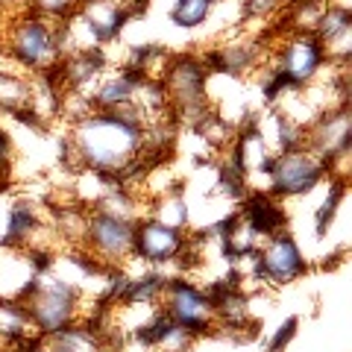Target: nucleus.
<instances>
[{
  "instance_id": "1",
  "label": "nucleus",
  "mask_w": 352,
  "mask_h": 352,
  "mask_svg": "<svg viewBox=\"0 0 352 352\" xmlns=\"http://www.w3.org/2000/svg\"><path fill=\"white\" fill-rule=\"evenodd\" d=\"M144 126L147 120L135 106L120 112H88L68 124L62 141L71 173L91 170L135 191L144 182Z\"/></svg>"
},
{
  "instance_id": "2",
  "label": "nucleus",
  "mask_w": 352,
  "mask_h": 352,
  "mask_svg": "<svg viewBox=\"0 0 352 352\" xmlns=\"http://www.w3.org/2000/svg\"><path fill=\"white\" fill-rule=\"evenodd\" d=\"M3 50L6 59L27 76L53 74L65 59L62 30L53 21L21 9L9 15V24H3Z\"/></svg>"
},
{
  "instance_id": "3",
  "label": "nucleus",
  "mask_w": 352,
  "mask_h": 352,
  "mask_svg": "<svg viewBox=\"0 0 352 352\" xmlns=\"http://www.w3.org/2000/svg\"><path fill=\"white\" fill-rule=\"evenodd\" d=\"M21 302L27 305L36 332L41 338H47V335H56L62 329L82 320L85 296L76 291L71 282H65L59 273H53L47 267V270L36 273V279H32L27 294L21 296Z\"/></svg>"
},
{
  "instance_id": "4",
  "label": "nucleus",
  "mask_w": 352,
  "mask_h": 352,
  "mask_svg": "<svg viewBox=\"0 0 352 352\" xmlns=\"http://www.w3.org/2000/svg\"><path fill=\"white\" fill-rule=\"evenodd\" d=\"M188 258H197L188 229H173L150 214L135 220V232H132V261L135 264L164 273V267L185 270Z\"/></svg>"
},
{
  "instance_id": "5",
  "label": "nucleus",
  "mask_w": 352,
  "mask_h": 352,
  "mask_svg": "<svg viewBox=\"0 0 352 352\" xmlns=\"http://www.w3.org/2000/svg\"><path fill=\"white\" fill-rule=\"evenodd\" d=\"M267 68L288 91H296L317 82L332 65L314 32H288L279 47H270Z\"/></svg>"
},
{
  "instance_id": "6",
  "label": "nucleus",
  "mask_w": 352,
  "mask_h": 352,
  "mask_svg": "<svg viewBox=\"0 0 352 352\" xmlns=\"http://www.w3.org/2000/svg\"><path fill=\"white\" fill-rule=\"evenodd\" d=\"M162 314L185 329L191 338H203L217 332V314L214 302L203 285H197L188 276H168L159 296Z\"/></svg>"
},
{
  "instance_id": "7",
  "label": "nucleus",
  "mask_w": 352,
  "mask_h": 352,
  "mask_svg": "<svg viewBox=\"0 0 352 352\" xmlns=\"http://www.w3.org/2000/svg\"><path fill=\"white\" fill-rule=\"evenodd\" d=\"M329 179V168L320 156H314L308 147H294L285 153H273V159L264 173V191H270L276 200H294L305 197L320 182Z\"/></svg>"
},
{
  "instance_id": "8",
  "label": "nucleus",
  "mask_w": 352,
  "mask_h": 352,
  "mask_svg": "<svg viewBox=\"0 0 352 352\" xmlns=\"http://www.w3.org/2000/svg\"><path fill=\"white\" fill-rule=\"evenodd\" d=\"M308 273V258L288 229L264 238L250 258V282L258 288H285Z\"/></svg>"
},
{
  "instance_id": "9",
  "label": "nucleus",
  "mask_w": 352,
  "mask_h": 352,
  "mask_svg": "<svg viewBox=\"0 0 352 352\" xmlns=\"http://www.w3.org/2000/svg\"><path fill=\"white\" fill-rule=\"evenodd\" d=\"M132 232H135L132 220L106 214L100 208H85V229L80 250H85L103 267L118 270L132 258Z\"/></svg>"
},
{
  "instance_id": "10",
  "label": "nucleus",
  "mask_w": 352,
  "mask_h": 352,
  "mask_svg": "<svg viewBox=\"0 0 352 352\" xmlns=\"http://www.w3.org/2000/svg\"><path fill=\"white\" fill-rule=\"evenodd\" d=\"M238 212L250 220V226L261 235V241L270 238V235L285 232V223H288V212H285V203L276 200V197H273L270 191H264V188L247 191V197L241 200Z\"/></svg>"
},
{
  "instance_id": "11",
  "label": "nucleus",
  "mask_w": 352,
  "mask_h": 352,
  "mask_svg": "<svg viewBox=\"0 0 352 352\" xmlns=\"http://www.w3.org/2000/svg\"><path fill=\"white\" fill-rule=\"evenodd\" d=\"M30 91H32V80L6 59V68H0V115L3 118L27 115Z\"/></svg>"
},
{
  "instance_id": "12",
  "label": "nucleus",
  "mask_w": 352,
  "mask_h": 352,
  "mask_svg": "<svg viewBox=\"0 0 352 352\" xmlns=\"http://www.w3.org/2000/svg\"><path fill=\"white\" fill-rule=\"evenodd\" d=\"M147 214L162 220V223L173 226V229H188V223H191V208H188V200H185L182 188H173L168 194L156 197V200H150Z\"/></svg>"
},
{
  "instance_id": "13",
  "label": "nucleus",
  "mask_w": 352,
  "mask_h": 352,
  "mask_svg": "<svg viewBox=\"0 0 352 352\" xmlns=\"http://www.w3.org/2000/svg\"><path fill=\"white\" fill-rule=\"evenodd\" d=\"M217 3L220 0H173L168 18L176 30H200L214 15Z\"/></svg>"
},
{
  "instance_id": "14",
  "label": "nucleus",
  "mask_w": 352,
  "mask_h": 352,
  "mask_svg": "<svg viewBox=\"0 0 352 352\" xmlns=\"http://www.w3.org/2000/svg\"><path fill=\"white\" fill-rule=\"evenodd\" d=\"M344 197H346V179L329 176V194H326V200L320 203V208H317V214H314V229H317V235H326V229L332 226V220H335V214H338L340 203H344Z\"/></svg>"
},
{
  "instance_id": "15",
  "label": "nucleus",
  "mask_w": 352,
  "mask_h": 352,
  "mask_svg": "<svg viewBox=\"0 0 352 352\" xmlns=\"http://www.w3.org/2000/svg\"><path fill=\"white\" fill-rule=\"evenodd\" d=\"M82 0H27V9L30 12H36L41 18L53 21V24H62V21H68L71 15H76V9H80Z\"/></svg>"
},
{
  "instance_id": "16",
  "label": "nucleus",
  "mask_w": 352,
  "mask_h": 352,
  "mask_svg": "<svg viewBox=\"0 0 352 352\" xmlns=\"http://www.w3.org/2000/svg\"><path fill=\"white\" fill-rule=\"evenodd\" d=\"M0 9H3L6 15H15L21 9H27V0H0Z\"/></svg>"
},
{
  "instance_id": "17",
  "label": "nucleus",
  "mask_w": 352,
  "mask_h": 352,
  "mask_svg": "<svg viewBox=\"0 0 352 352\" xmlns=\"http://www.w3.org/2000/svg\"><path fill=\"white\" fill-rule=\"evenodd\" d=\"M3 191H6V176L0 173V194H3Z\"/></svg>"
},
{
  "instance_id": "18",
  "label": "nucleus",
  "mask_w": 352,
  "mask_h": 352,
  "mask_svg": "<svg viewBox=\"0 0 352 352\" xmlns=\"http://www.w3.org/2000/svg\"><path fill=\"white\" fill-rule=\"evenodd\" d=\"M138 3H147V0H135V6H138Z\"/></svg>"
}]
</instances>
